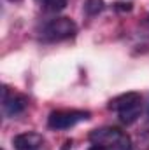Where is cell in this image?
Masks as SVG:
<instances>
[{"label":"cell","instance_id":"8","mask_svg":"<svg viewBox=\"0 0 149 150\" xmlns=\"http://www.w3.org/2000/svg\"><path fill=\"white\" fill-rule=\"evenodd\" d=\"M104 9V0H86L84 2V11L90 16H97Z\"/></svg>","mask_w":149,"mask_h":150},{"label":"cell","instance_id":"6","mask_svg":"<svg viewBox=\"0 0 149 150\" xmlns=\"http://www.w3.org/2000/svg\"><path fill=\"white\" fill-rule=\"evenodd\" d=\"M42 145V136L37 133H23L14 138V147L18 150H37Z\"/></svg>","mask_w":149,"mask_h":150},{"label":"cell","instance_id":"3","mask_svg":"<svg viewBox=\"0 0 149 150\" xmlns=\"http://www.w3.org/2000/svg\"><path fill=\"white\" fill-rule=\"evenodd\" d=\"M77 32V26L70 18H54L47 21L42 28V38L49 42H58V40H67L74 37Z\"/></svg>","mask_w":149,"mask_h":150},{"label":"cell","instance_id":"1","mask_svg":"<svg viewBox=\"0 0 149 150\" xmlns=\"http://www.w3.org/2000/svg\"><path fill=\"white\" fill-rule=\"evenodd\" d=\"M93 150H132V140L117 127H100L90 133Z\"/></svg>","mask_w":149,"mask_h":150},{"label":"cell","instance_id":"7","mask_svg":"<svg viewBox=\"0 0 149 150\" xmlns=\"http://www.w3.org/2000/svg\"><path fill=\"white\" fill-rule=\"evenodd\" d=\"M37 2L49 12H60L67 5V0H37Z\"/></svg>","mask_w":149,"mask_h":150},{"label":"cell","instance_id":"9","mask_svg":"<svg viewBox=\"0 0 149 150\" xmlns=\"http://www.w3.org/2000/svg\"><path fill=\"white\" fill-rule=\"evenodd\" d=\"M148 115H149V110H148Z\"/></svg>","mask_w":149,"mask_h":150},{"label":"cell","instance_id":"2","mask_svg":"<svg viewBox=\"0 0 149 150\" xmlns=\"http://www.w3.org/2000/svg\"><path fill=\"white\" fill-rule=\"evenodd\" d=\"M109 108L117 113V117L123 124H133L140 115L142 98L139 93H125V94L112 98L109 103Z\"/></svg>","mask_w":149,"mask_h":150},{"label":"cell","instance_id":"5","mask_svg":"<svg viewBox=\"0 0 149 150\" xmlns=\"http://www.w3.org/2000/svg\"><path fill=\"white\" fill-rule=\"evenodd\" d=\"M27 107H28V100L25 96L9 93V89L4 87V112H5V115L16 117L21 112H25Z\"/></svg>","mask_w":149,"mask_h":150},{"label":"cell","instance_id":"4","mask_svg":"<svg viewBox=\"0 0 149 150\" xmlns=\"http://www.w3.org/2000/svg\"><path fill=\"white\" fill-rule=\"evenodd\" d=\"M88 119H90V112H84V110H56L49 113L47 126L51 129L63 131V129L74 127L75 124L88 120Z\"/></svg>","mask_w":149,"mask_h":150}]
</instances>
